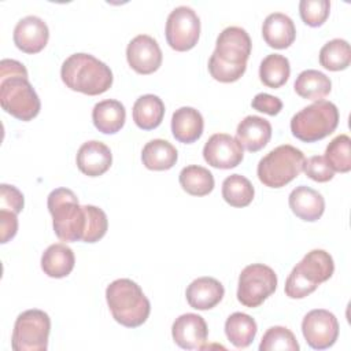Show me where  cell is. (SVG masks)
I'll return each instance as SVG.
<instances>
[{
  "mask_svg": "<svg viewBox=\"0 0 351 351\" xmlns=\"http://www.w3.org/2000/svg\"><path fill=\"white\" fill-rule=\"evenodd\" d=\"M171 336L174 343L184 350H203L207 341L208 328L202 315L186 313L173 322Z\"/></svg>",
  "mask_w": 351,
  "mask_h": 351,
  "instance_id": "15",
  "label": "cell"
},
{
  "mask_svg": "<svg viewBox=\"0 0 351 351\" xmlns=\"http://www.w3.org/2000/svg\"><path fill=\"white\" fill-rule=\"evenodd\" d=\"M223 285L213 277H199L193 280L186 291V302L195 310H210L215 307L223 298Z\"/></svg>",
  "mask_w": 351,
  "mask_h": 351,
  "instance_id": "18",
  "label": "cell"
},
{
  "mask_svg": "<svg viewBox=\"0 0 351 351\" xmlns=\"http://www.w3.org/2000/svg\"><path fill=\"white\" fill-rule=\"evenodd\" d=\"M75 256L73 250L64 243L51 244L41 256L43 271L52 278L67 277L74 269Z\"/></svg>",
  "mask_w": 351,
  "mask_h": 351,
  "instance_id": "24",
  "label": "cell"
},
{
  "mask_svg": "<svg viewBox=\"0 0 351 351\" xmlns=\"http://www.w3.org/2000/svg\"><path fill=\"white\" fill-rule=\"evenodd\" d=\"M62 81L67 88L88 96L107 92L112 85L111 69L90 53H73L62 64Z\"/></svg>",
  "mask_w": 351,
  "mask_h": 351,
  "instance_id": "4",
  "label": "cell"
},
{
  "mask_svg": "<svg viewBox=\"0 0 351 351\" xmlns=\"http://www.w3.org/2000/svg\"><path fill=\"white\" fill-rule=\"evenodd\" d=\"M288 203L292 213L307 222L318 221L325 211V200L322 195L306 185H299L292 189Z\"/></svg>",
  "mask_w": 351,
  "mask_h": 351,
  "instance_id": "19",
  "label": "cell"
},
{
  "mask_svg": "<svg viewBox=\"0 0 351 351\" xmlns=\"http://www.w3.org/2000/svg\"><path fill=\"white\" fill-rule=\"evenodd\" d=\"M304 160V154L299 148L282 144L259 160L256 174L265 186L282 188L303 171Z\"/></svg>",
  "mask_w": 351,
  "mask_h": 351,
  "instance_id": "7",
  "label": "cell"
},
{
  "mask_svg": "<svg viewBox=\"0 0 351 351\" xmlns=\"http://www.w3.org/2000/svg\"><path fill=\"white\" fill-rule=\"evenodd\" d=\"M18 214L8 211V210H0V230H1V243L10 241L12 237H15L18 232Z\"/></svg>",
  "mask_w": 351,
  "mask_h": 351,
  "instance_id": "39",
  "label": "cell"
},
{
  "mask_svg": "<svg viewBox=\"0 0 351 351\" xmlns=\"http://www.w3.org/2000/svg\"><path fill=\"white\" fill-rule=\"evenodd\" d=\"M166 41L174 51L185 52L192 49L200 37V19L186 5L176 7L166 21Z\"/></svg>",
  "mask_w": 351,
  "mask_h": 351,
  "instance_id": "11",
  "label": "cell"
},
{
  "mask_svg": "<svg viewBox=\"0 0 351 351\" xmlns=\"http://www.w3.org/2000/svg\"><path fill=\"white\" fill-rule=\"evenodd\" d=\"M252 43L250 34L239 26L223 29L217 37L215 49L208 59V71L219 82H234L247 69Z\"/></svg>",
  "mask_w": 351,
  "mask_h": 351,
  "instance_id": "3",
  "label": "cell"
},
{
  "mask_svg": "<svg viewBox=\"0 0 351 351\" xmlns=\"http://www.w3.org/2000/svg\"><path fill=\"white\" fill-rule=\"evenodd\" d=\"M330 3L328 0H302L299 3V14L302 21L311 26L318 27L328 19Z\"/></svg>",
  "mask_w": 351,
  "mask_h": 351,
  "instance_id": "35",
  "label": "cell"
},
{
  "mask_svg": "<svg viewBox=\"0 0 351 351\" xmlns=\"http://www.w3.org/2000/svg\"><path fill=\"white\" fill-rule=\"evenodd\" d=\"M255 195L251 181L241 174H232L222 182V197L232 207L248 206Z\"/></svg>",
  "mask_w": 351,
  "mask_h": 351,
  "instance_id": "31",
  "label": "cell"
},
{
  "mask_svg": "<svg viewBox=\"0 0 351 351\" xmlns=\"http://www.w3.org/2000/svg\"><path fill=\"white\" fill-rule=\"evenodd\" d=\"M178 159L176 147L167 140L154 138L148 141L141 151L143 165L148 170L163 171L171 169Z\"/></svg>",
  "mask_w": 351,
  "mask_h": 351,
  "instance_id": "25",
  "label": "cell"
},
{
  "mask_svg": "<svg viewBox=\"0 0 351 351\" xmlns=\"http://www.w3.org/2000/svg\"><path fill=\"white\" fill-rule=\"evenodd\" d=\"M335 271L333 258L325 250H313L292 269L285 281V295L303 299L313 293L319 284L328 281Z\"/></svg>",
  "mask_w": 351,
  "mask_h": 351,
  "instance_id": "6",
  "label": "cell"
},
{
  "mask_svg": "<svg viewBox=\"0 0 351 351\" xmlns=\"http://www.w3.org/2000/svg\"><path fill=\"white\" fill-rule=\"evenodd\" d=\"M75 160L81 173L88 177H99L111 167L112 154L104 143L90 140L78 148Z\"/></svg>",
  "mask_w": 351,
  "mask_h": 351,
  "instance_id": "17",
  "label": "cell"
},
{
  "mask_svg": "<svg viewBox=\"0 0 351 351\" xmlns=\"http://www.w3.org/2000/svg\"><path fill=\"white\" fill-rule=\"evenodd\" d=\"M204 121L202 114L193 107H180L171 117V133L174 138L184 144L197 141L203 134Z\"/></svg>",
  "mask_w": 351,
  "mask_h": 351,
  "instance_id": "22",
  "label": "cell"
},
{
  "mask_svg": "<svg viewBox=\"0 0 351 351\" xmlns=\"http://www.w3.org/2000/svg\"><path fill=\"white\" fill-rule=\"evenodd\" d=\"M325 159L333 171L348 173L351 170V138L347 134L336 136L325 149Z\"/></svg>",
  "mask_w": 351,
  "mask_h": 351,
  "instance_id": "33",
  "label": "cell"
},
{
  "mask_svg": "<svg viewBox=\"0 0 351 351\" xmlns=\"http://www.w3.org/2000/svg\"><path fill=\"white\" fill-rule=\"evenodd\" d=\"M92 121L99 132L104 134H114L123 128L126 110L121 101L106 99L95 104L92 110Z\"/></svg>",
  "mask_w": 351,
  "mask_h": 351,
  "instance_id": "23",
  "label": "cell"
},
{
  "mask_svg": "<svg viewBox=\"0 0 351 351\" xmlns=\"http://www.w3.org/2000/svg\"><path fill=\"white\" fill-rule=\"evenodd\" d=\"M254 110L265 112L267 115H277L282 110V101L269 93H258L251 101Z\"/></svg>",
  "mask_w": 351,
  "mask_h": 351,
  "instance_id": "38",
  "label": "cell"
},
{
  "mask_svg": "<svg viewBox=\"0 0 351 351\" xmlns=\"http://www.w3.org/2000/svg\"><path fill=\"white\" fill-rule=\"evenodd\" d=\"M165 104L156 95H143L133 104V121L143 130L158 128L165 117Z\"/></svg>",
  "mask_w": 351,
  "mask_h": 351,
  "instance_id": "26",
  "label": "cell"
},
{
  "mask_svg": "<svg viewBox=\"0 0 351 351\" xmlns=\"http://www.w3.org/2000/svg\"><path fill=\"white\" fill-rule=\"evenodd\" d=\"M48 211L52 215L55 234L62 241L96 243L108 229L106 213L92 204L81 206L69 188H56L48 195Z\"/></svg>",
  "mask_w": 351,
  "mask_h": 351,
  "instance_id": "1",
  "label": "cell"
},
{
  "mask_svg": "<svg viewBox=\"0 0 351 351\" xmlns=\"http://www.w3.org/2000/svg\"><path fill=\"white\" fill-rule=\"evenodd\" d=\"M339 125V110L328 100H318L291 118L292 134L304 143H315L332 134Z\"/></svg>",
  "mask_w": 351,
  "mask_h": 351,
  "instance_id": "8",
  "label": "cell"
},
{
  "mask_svg": "<svg viewBox=\"0 0 351 351\" xmlns=\"http://www.w3.org/2000/svg\"><path fill=\"white\" fill-rule=\"evenodd\" d=\"M51 330L49 315L38 308L21 313L14 324L11 347L14 351H45Z\"/></svg>",
  "mask_w": 351,
  "mask_h": 351,
  "instance_id": "9",
  "label": "cell"
},
{
  "mask_svg": "<svg viewBox=\"0 0 351 351\" xmlns=\"http://www.w3.org/2000/svg\"><path fill=\"white\" fill-rule=\"evenodd\" d=\"M302 333L314 350L332 347L339 337V322L333 313L325 308L308 311L302 321Z\"/></svg>",
  "mask_w": 351,
  "mask_h": 351,
  "instance_id": "12",
  "label": "cell"
},
{
  "mask_svg": "<svg viewBox=\"0 0 351 351\" xmlns=\"http://www.w3.org/2000/svg\"><path fill=\"white\" fill-rule=\"evenodd\" d=\"M319 63L324 69L330 71L347 69L351 63L350 44L343 38L328 41L319 51Z\"/></svg>",
  "mask_w": 351,
  "mask_h": 351,
  "instance_id": "32",
  "label": "cell"
},
{
  "mask_svg": "<svg viewBox=\"0 0 351 351\" xmlns=\"http://www.w3.org/2000/svg\"><path fill=\"white\" fill-rule=\"evenodd\" d=\"M0 104L14 118L27 122L36 118L41 101L27 80L26 67L14 59L0 62Z\"/></svg>",
  "mask_w": 351,
  "mask_h": 351,
  "instance_id": "2",
  "label": "cell"
},
{
  "mask_svg": "<svg viewBox=\"0 0 351 351\" xmlns=\"http://www.w3.org/2000/svg\"><path fill=\"white\" fill-rule=\"evenodd\" d=\"M23 195L16 186L8 184L0 185V210H8L19 214L23 208Z\"/></svg>",
  "mask_w": 351,
  "mask_h": 351,
  "instance_id": "37",
  "label": "cell"
},
{
  "mask_svg": "<svg viewBox=\"0 0 351 351\" xmlns=\"http://www.w3.org/2000/svg\"><path fill=\"white\" fill-rule=\"evenodd\" d=\"M277 288L276 271L263 263L245 266L239 276L237 300L250 308L261 306Z\"/></svg>",
  "mask_w": 351,
  "mask_h": 351,
  "instance_id": "10",
  "label": "cell"
},
{
  "mask_svg": "<svg viewBox=\"0 0 351 351\" xmlns=\"http://www.w3.org/2000/svg\"><path fill=\"white\" fill-rule=\"evenodd\" d=\"M106 300L112 318L126 326L143 325L151 311V304L140 285L130 278H118L106 289Z\"/></svg>",
  "mask_w": 351,
  "mask_h": 351,
  "instance_id": "5",
  "label": "cell"
},
{
  "mask_svg": "<svg viewBox=\"0 0 351 351\" xmlns=\"http://www.w3.org/2000/svg\"><path fill=\"white\" fill-rule=\"evenodd\" d=\"M289 60L280 53L267 55L259 66V78L263 85L271 89L281 88L289 78Z\"/></svg>",
  "mask_w": 351,
  "mask_h": 351,
  "instance_id": "30",
  "label": "cell"
},
{
  "mask_svg": "<svg viewBox=\"0 0 351 351\" xmlns=\"http://www.w3.org/2000/svg\"><path fill=\"white\" fill-rule=\"evenodd\" d=\"M299 343L295 335L285 326H271L262 336L259 351H299Z\"/></svg>",
  "mask_w": 351,
  "mask_h": 351,
  "instance_id": "34",
  "label": "cell"
},
{
  "mask_svg": "<svg viewBox=\"0 0 351 351\" xmlns=\"http://www.w3.org/2000/svg\"><path fill=\"white\" fill-rule=\"evenodd\" d=\"M178 181L181 188L192 196H206L214 189L213 173L199 165H189L180 171Z\"/></svg>",
  "mask_w": 351,
  "mask_h": 351,
  "instance_id": "29",
  "label": "cell"
},
{
  "mask_svg": "<svg viewBox=\"0 0 351 351\" xmlns=\"http://www.w3.org/2000/svg\"><path fill=\"white\" fill-rule=\"evenodd\" d=\"M162 51L158 41L148 34H138L126 47L129 66L138 74H152L162 64Z\"/></svg>",
  "mask_w": 351,
  "mask_h": 351,
  "instance_id": "14",
  "label": "cell"
},
{
  "mask_svg": "<svg viewBox=\"0 0 351 351\" xmlns=\"http://www.w3.org/2000/svg\"><path fill=\"white\" fill-rule=\"evenodd\" d=\"M14 44L25 53H37L44 49L49 38L47 23L36 16L27 15L18 21L14 27Z\"/></svg>",
  "mask_w": 351,
  "mask_h": 351,
  "instance_id": "16",
  "label": "cell"
},
{
  "mask_svg": "<svg viewBox=\"0 0 351 351\" xmlns=\"http://www.w3.org/2000/svg\"><path fill=\"white\" fill-rule=\"evenodd\" d=\"M262 36L269 47L284 49L295 41L296 27L288 15L282 12H273L263 21Z\"/></svg>",
  "mask_w": 351,
  "mask_h": 351,
  "instance_id": "21",
  "label": "cell"
},
{
  "mask_svg": "<svg viewBox=\"0 0 351 351\" xmlns=\"http://www.w3.org/2000/svg\"><path fill=\"white\" fill-rule=\"evenodd\" d=\"M204 160L215 169H233L239 166L244 158L241 144L228 133L213 134L203 147Z\"/></svg>",
  "mask_w": 351,
  "mask_h": 351,
  "instance_id": "13",
  "label": "cell"
},
{
  "mask_svg": "<svg viewBox=\"0 0 351 351\" xmlns=\"http://www.w3.org/2000/svg\"><path fill=\"white\" fill-rule=\"evenodd\" d=\"M293 88L300 97L318 101L329 95L332 89V82L329 77H326L324 73L314 69H308L302 71L296 77Z\"/></svg>",
  "mask_w": 351,
  "mask_h": 351,
  "instance_id": "28",
  "label": "cell"
},
{
  "mask_svg": "<svg viewBox=\"0 0 351 351\" xmlns=\"http://www.w3.org/2000/svg\"><path fill=\"white\" fill-rule=\"evenodd\" d=\"M271 137V125L258 115L245 117L236 129V140L250 152H256L266 147Z\"/></svg>",
  "mask_w": 351,
  "mask_h": 351,
  "instance_id": "20",
  "label": "cell"
},
{
  "mask_svg": "<svg viewBox=\"0 0 351 351\" xmlns=\"http://www.w3.org/2000/svg\"><path fill=\"white\" fill-rule=\"evenodd\" d=\"M303 171L308 178L317 182H328L335 176V171L326 162L325 156H321V155H314L306 159Z\"/></svg>",
  "mask_w": 351,
  "mask_h": 351,
  "instance_id": "36",
  "label": "cell"
},
{
  "mask_svg": "<svg viewBox=\"0 0 351 351\" xmlns=\"http://www.w3.org/2000/svg\"><path fill=\"white\" fill-rule=\"evenodd\" d=\"M258 332L255 319L245 313H233L225 321V335L228 340L237 348L248 347Z\"/></svg>",
  "mask_w": 351,
  "mask_h": 351,
  "instance_id": "27",
  "label": "cell"
}]
</instances>
